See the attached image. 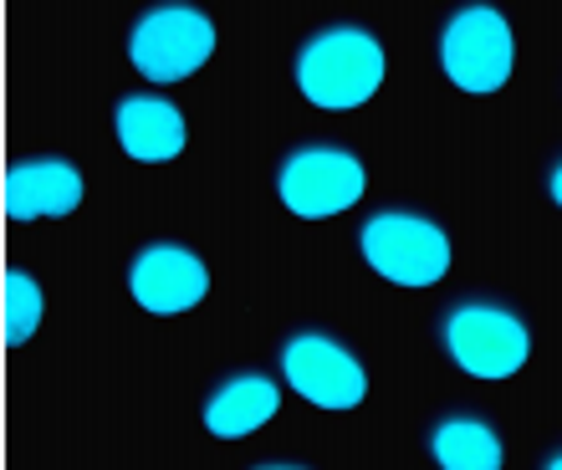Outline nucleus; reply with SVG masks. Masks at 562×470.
Returning <instances> with one entry per match:
<instances>
[{"label": "nucleus", "mask_w": 562, "mask_h": 470, "mask_svg": "<svg viewBox=\"0 0 562 470\" xmlns=\"http://www.w3.org/2000/svg\"><path fill=\"white\" fill-rule=\"evenodd\" d=\"M542 466H548V470H562V445H552L548 456H542Z\"/></svg>", "instance_id": "obj_15"}, {"label": "nucleus", "mask_w": 562, "mask_h": 470, "mask_svg": "<svg viewBox=\"0 0 562 470\" xmlns=\"http://www.w3.org/2000/svg\"><path fill=\"white\" fill-rule=\"evenodd\" d=\"M369 190V169L353 148L312 138L296 144L286 159L277 164V194L296 221H333L342 210H353Z\"/></svg>", "instance_id": "obj_5"}, {"label": "nucleus", "mask_w": 562, "mask_h": 470, "mask_svg": "<svg viewBox=\"0 0 562 470\" xmlns=\"http://www.w3.org/2000/svg\"><path fill=\"white\" fill-rule=\"evenodd\" d=\"M440 343L450 352V363L481 383L517 379L532 358V327L502 296H456L440 312Z\"/></svg>", "instance_id": "obj_1"}, {"label": "nucleus", "mask_w": 562, "mask_h": 470, "mask_svg": "<svg viewBox=\"0 0 562 470\" xmlns=\"http://www.w3.org/2000/svg\"><path fill=\"white\" fill-rule=\"evenodd\" d=\"M384 82V46L369 26H323L296 46V92L312 108L342 113L369 103Z\"/></svg>", "instance_id": "obj_2"}, {"label": "nucleus", "mask_w": 562, "mask_h": 470, "mask_svg": "<svg viewBox=\"0 0 562 470\" xmlns=\"http://www.w3.org/2000/svg\"><path fill=\"white\" fill-rule=\"evenodd\" d=\"M113 133H119L123 154L138 164H169L190 144L184 113L159 92H123L113 108Z\"/></svg>", "instance_id": "obj_10"}, {"label": "nucleus", "mask_w": 562, "mask_h": 470, "mask_svg": "<svg viewBox=\"0 0 562 470\" xmlns=\"http://www.w3.org/2000/svg\"><path fill=\"white\" fill-rule=\"evenodd\" d=\"M281 379L317 410H358L369 399V368L327 327H296L281 343Z\"/></svg>", "instance_id": "obj_7"}, {"label": "nucleus", "mask_w": 562, "mask_h": 470, "mask_svg": "<svg viewBox=\"0 0 562 470\" xmlns=\"http://www.w3.org/2000/svg\"><path fill=\"white\" fill-rule=\"evenodd\" d=\"M281 414V389L261 368H236L210 383L205 404H200V425L210 440H246L261 425Z\"/></svg>", "instance_id": "obj_9"}, {"label": "nucleus", "mask_w": 562, "mask_h": 470, "mask_svg": "<svg viewBox=\"0 0 562 470\" xmlns=\"http://www.w3.org/2000/svg\"><path fill=\"white\" fill-rule=\"evenodd\" d=\"M215 52V21L194 0H159L128 26V61L148 82H184Z\"/></svg>", "instance_id": "obj_6"}, {"label": "nucleus", "mask_w": 562, "mask_h": 470, "mask_svg": "<svg viewBox=\"0 0 562 470\" xmlns=\"http://www.w3.org/2000/svg\"><path fill=\"white\" fill-rule=\"evenodd\" d=\"M425 450L440 470H502L506 445L481 410H445L425 429Z\"/></svg>", "instance_id": "obj_12"}, {"label": "nucleus", "mask_w": 562, "mask_h": 470, "mask_svg": "<svg viewBox=\"0 0 562 470\" xmlns=\"http://www.w3.org/2000/svg\"><path fill=\"white\" fill-rule=\"evenodd\" d=\"M128 296L154 317H179L194 312L210 296L205 256L184 240H148L128 261Z\"/></svg>", "instance_id": "obj_8"}, {"label": "nucleus", "mask_w": 562, "mask_h": 470, "mask_svg": "<svg viewBox=\"0 0 562 470\" xmlns=\"http://www.w3.org/2000/svg\"><path fill=\"white\" fill-rule=\"evenodd\" d=\"M88 194V179L77 169V159L61 154H36L11 175V210L26 221H67Z\"/></svg>", "instance_id": "obj_11"}, {"label": "nucleus", "mask_w": 562, "mask_h": 470, "mask_svg": "<svg viewBox=\"0 0 562 470\" xmlns=\"http://www.w3.org/2000/svg\"><path fill=\"white\" fill-rule=\"evenodd\" d=\"M358 256L394 287H435L450 271V235L435 215L409 205H384L358 225Z\"/></svg>", "instance_id": "obj_3"}, {"label": "nucleus", "mask_w": 562, "mask_h": 470, "mask_svg": "<svg viewBox=\"0 0 562 470\" xmlns=\"http://www.w3.org/2000/svg\"><path fill=\"white\" fill-rule=\"evenodd\" d=\"M42 281L31 277V271H15L11 281V338H36V327H42Z\"/></svg>", "instance_id": "obj_13"}, {"label": "nucleus", "mask_w": 562, "mask_h": 470, "mask_svg": "<svg viewBox=\"0 0 562 470\" xmlns=\"http://www.w3.org/2000/svg\"><path fill=\"white\" fill-rule=\"evenodd\" d=\"M548 194H552V205L562 210V159H552V169H548Z\"/></svg>", "instance_id": "obj_14"}, {"label": "nucleus", "mask_w": 562, "mask_h": 470, "mask_svg": "<svg viewBox=\"0 0 562 470\" xmlns=\"http://www.w3.org/2000/svg\"><path fill=\"white\" fill-rule=\"evenodd\" d=\"M517 67V36L491 0H460L440 26V72L460 92H502Z\"/></svg>", "instance_id": "obj_4"}]
</instances>
